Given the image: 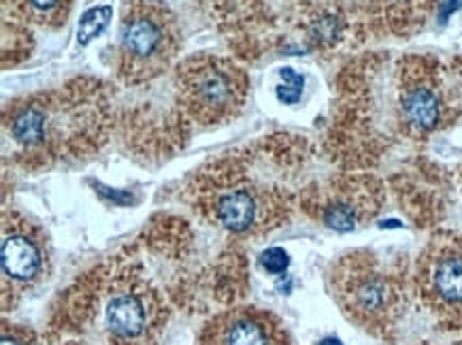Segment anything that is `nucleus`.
Returning <instances> with one entry per match:
<instances>
[{"label":"nucleus","mask_w":462,"mask_h":345,"mask_svg":"<svg viewBox=\"0 0 462 345\" xmlns=\"http://www.w3.org/2000/svg\"><path fill=\"white\" fill-rule=\"evenodd\" d=\"M171 309L162 290L133 256H111L64 296L56 335L86 345H160Z\"/></svg>","instance_id":"f257e3e1"},{"label":"nucleus","mask_w":462,"mask_h":345,"mask_svg":"<svg viewBox=\"0 0 462 345\" xmlns=\"http://www.w3.org/2000/svg\"><path fill=\"white\" fill-rule=\"evenodd\" d=\"M188 190L194 211L205 222L236 237L269 233L288 210L280 190L258 182L236 163L197 171Z\"/></svg>","instance_id":"f03ea898"},{"label":"nucleus","mask_w":462,"mask_h":345,"mask_svg":"<svg viewBox=\"0 0 462 345\" xmlns=\"http://www.w3.org/2000/svg\"><path fill=\"white\" fill-rule=\"evenodd\" d=\"M11 136L34 156H79L103 136L105 116L98 100L77 92L45 94L17 105L11 113Z\"/></svg>","instance_id":"7ed1b4c3"},{"label":"nucleus","mask_w":462,"mask_h":345,"mask_svg":"<svg viewBox=\"0 0 462 345\" xmlns=\"http://www.w3.org/2000/svg\"><path fill=\"white\" fill-rule=\"evenodd\" d=\"M181 47L177 20L156 0H128L120 28V75L130 83L158 77Z\"/></svg>","instance_id":"20e7f679"},{"label":"nucleus","mask_w":462,"mask_h":345,"mask_svg":"<svg viewBox=\"0 0 462 345\" xmlns=\"http://www.w3.org/2000/svg\"><path fill=\"white\" fill-rule=\"evenodd\" d=\"M335 296L354 322L386 332L401 313V282L383 271L373 256L352 254L333 273Z\"/></svg>","instance_id":"39448f33"},{"label":"nucleus","mask_w":462,"mask_h":345,"mask_svg":"<svg viewBox=\"0 0 462 345\" xmlns=\"http://www.w3.org/2000/svg\"><path fill=\"white\" fill-rule=\"evenodd\" d=\"M180 98L194 120L216 126L236 117L245 103L250 79L245 70L224 58L200 56L177 70Z\"/></svg>","instance_id":"423d86ee"},{"label":"nucleus","mask_w":462,"mask_h":345,"mask_svg":"<svg viewBox=\"0 0 462 345\" xmlns=\"http://www.w3.org/2000/svg\"><path fill=\"white\" fill-rule=\"evenodd\" d=\"M0 271L5 312L32 293L50 273V249L43 230L20 213L7 211L3 218Z\"/></svg>","instance_id":"0eeeda50"},{"label":"nucleus","mask_w":462,"mask_h":345,"mask_svg":"<svg viewBox=\"0 0 462 345\" xmlns=\"http://www.w3.org/2000/svg\"><path fill=\"white\" fill-rule=\"evenodd\" d=\"M418 293L443 324L462 326V239L441 237L418 263Z\"/></svg>","instance_id":"6e6552de"},{"label":"nucleus","mask_w":462,"mask_h":345,"mask_svg":"<svg viewBox=\"0 0 462 345\" xmlns=\"http://www.w3.org/2000/svg\"><path fill=\"white\" fill-rule=\"evenodd\" d=\"M199 345H292L277 315L258 307H233L213 315Z\"/></svg>","instance_id":"1a4fd4ad"},{"label":"nucleus","mask_w":462,"mask_h":345,"mask_svg":"<svg viewBox=\"0 0 462 345\" xmlns=\"http://www.w3.org/2000/svg\"><path fill=\"white\" fill-rule=\"evenodd\" d=\"M375 211L371 207V199L360 192L358 188H341L335 192L326 194L316 207V216L326 228L337 230V233H349L363 224Z\"/></svg>","instance_id":"9d476101"},{"label":"nucleus","mask_w":462,"mask_h":345,"mask_svg":"<svg viewBox=\"0 0 462 345\" xmlns=\"http://www.w3.org/2000/svg\"><path fill=\"white\" fill-rule=\"evenodd\" d=\"M401 107L405 122L418 133H429L441 122V100L429 83L416 81L402 88Z\"/></svg>","instance_id":"9b49d317"},{"label":"nucleus","mask_w":462,"mask_h":345,"mask_svg":"<svg viewBox=\"0 0 462 345\" xmlns=\"http://www.w3.org/2000/svg\"><path fill=\"white\" fill-rule=\"evenodd\" d=\"M70 0H23V11L28 17L47 26H60L69 15Z\"/></svg>","instance_id":"f8f14e48"},{"label":"nucleus","mask_w":462,"mask_h":345,"mask_svg":"<svg viewBox=\"0 0 462 345\" xmlns=\"http://www.w3.org/2000/svg\"><path fill=\"white\" fill-rule=\"evenodd\" d=\"M111 17H114V9H111L109 5L88 9L86 14L81 15L79 26H77V43L88 45L92 39H97L98 34L109 26Z\"/></svg>","instance_id":"ddd939ff"},{"label":"nucleus","mask_w":462,"mask_h":345,"mask_svg":"<svg viewBox=\"0 0 462 345\" xmlns=\"http://www.w3.org/2000/svg\"><path fill=\"white\" fill-rule=\"evenodd\" d=\"M280 79L282 83L277 86V98L283 105H296L303 97V86H305V77L300 73H296L294 69H282L280 70Z\"/></svg>","instance_id":"4468645a"},{"label":"nucleus","mask_w":462,"mask_h":345,"mask_svg":"<svg viewBox=\"0 0 462 345\" xmlns=\"http://www.w3.org/2000/svg\"><path fill=\"white\" fill-rule=\"evenodd\" d=\"M0 345H47V341L43 337H39L34 331L22 329V326H11L5 322Z\"/></svg>","instance_id":"2eb2a0df"},{"label":"nucleus","mask_w":462,"mask_h":345,"mask_svg":"<svg viewBox=\"0 0 462 345\" xmlns=\"http://www.w3.org/2000/svg\"><path fill=\"white\" fill-rule=\"evenodd\" d=\"M288 265H290V256L286 249L282 247H269L260 254V266H263L266 273L280 275V273L288 269Z\"/></svg>","instance_id":"dca6fc26"},{"label":"nucleus","mask_w":462,"mask_h":345,"mask_svg":"<svg viewBox=\"0 0 462 345\" xmlns=\"http://www.w3.org/2000/svg\"><path fill=\"white\" fill-rule=\"evenodd\" d=\"M341 33V22L333 15H324L319 20L313 22L311 34L313 39L319 41V43H326V41H335Z\"/></svg>","instance_id":"f3484780"},{"label":"nucleus","mask_w":462,"mask_h":345,"mask_svg":"<svg viewBox=\"0 0 462 345\" xmlns=\"http://www.w3.org/2000/svg\"><path fill=\"white\" fill-rule=\"evenodd\" d=\"M462 5V0H448V5L446 7H443V14H441V17H443V22H446V17L452 14V11H456Z\"/></svg>","instance_id":"a211bd4d"},{"label":"nucleus","mask_w":462,"mask_h":345,"mask_svg":"<svg viewBox=\"0 0 462 345\" xmlns=\"http://www.w3.org/2000/svg\"><path fill=\"white\" fill-rule=\"evenodd\" d=\"M47 345H86L84 341H79V339H73V337H69V339H58V341H47Z\"/></svg>","instance_id":"6ab92c4d"},{"label":"nucleus","mask_w":462,"mask_h":345,"mask_svg":"<svg viewBox=\"0 0 462 345\" xmlns=\"http://www.w3.org/2000/svg\"><path fill=\"white\" fill-rule=\"evenodd\" d=\"M318 345H343V343H341L337 337H324L322 341H319Z\"/></svg>","instance_id":"aec40b11"}]
</instances>
